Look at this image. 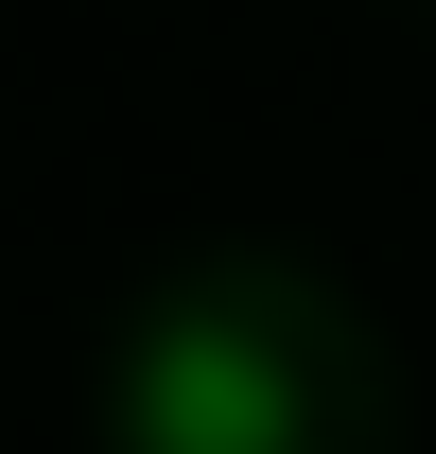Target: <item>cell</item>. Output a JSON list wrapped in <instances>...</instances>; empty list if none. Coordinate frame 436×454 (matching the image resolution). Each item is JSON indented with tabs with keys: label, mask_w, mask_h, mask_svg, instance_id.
<instances>
[{
	"label": "cell",
	"mask_w": 436,
	"mask_h": 454,
	"mask_svg": "<svg viewBox=\"0 0 436 454\" xmlns=\"http://www.w3.org/2000/svg\"><path fill=\"white\" fill-rule=\"evenodd\" d=\"M140 454H297L279 349L227 333V315H158L140 333Z\"/></svg>",
	"instance_id": "1"
}]
</instances>
